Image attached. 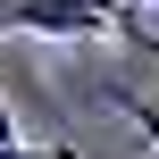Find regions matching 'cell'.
I'll use <instances>...</instances> for the list:
<instances>
[{
    "label": "cell",
    "instance_id": "obj_1",
    "mask_svg": "<svg viewBox=\"0 0 159 159\" xmlns=\"http://www.w3.org/2000/svg\"><path fill=\"white\" fill-rule=\"evenodd\" d=\"M0 34H50V42H92V34H143L126 0H0Z\"/></svg>",
    "mask_w": 159,
    "mask_h": 159
},
{
    "label": "cell",
    "instance_id": "obj_2",
    "mask_svg": "<svg viewBox=\"0 0 159 159\" xmlns=\"http://www.w3.org/2000/svg\"><path fill=\"white\" fill-rule=\"evenodd\" d=\"M109 109H117V117H134V126H143V143L159 151V101H134V92H109Z\"/></svg>",
    "mask_w": 159,
    "mask_h": 159
},
{
    "label": "cell",
    "instance_id": "obj_3",
    "mask_svg": "<svg viewBox=\"0 0 159 159\" xmlns=\"http://www.w3.org/2000/svg\"><path fill=\"white\" fill-rule=\"evenodd\" d=\"M0 159H84V151H75V143H8Z\"/></svg>",
    "mask_w": 159,
    "mask_h": 159
},
{
    "label": "cell",
    "instance_id": "obj_4",
    "mask_svg": "<svg viewBox=\"0 0 159 159\" xmlns=\"http://www.w3.org/2000/svg\"><path fill=\"white\" fill-rule=\"evenodd\" d=\"M17 143V109H8V92H0V151Z\"/></svg>",
    "mask_w": 159,
    "mask_h": 159
},
{
    "label": "cell",
    "instance_id": "obj_5",
    "mask_svg": "<svg viewBox=\"0 0 159 159\" xmlns=\"http://www.w3.org/2000/svg\"><path fill=\"white\" fill-rule=\"evenodd\" d=\"M134 50H151V59H159V34H151V25H143V34H134Z\"/></svg>",
    "mask_w": 159,
    "mask_h": 159
},
{
    "label": "cell",
    "instance_id": "obj_6",
    "mask_svg": "<svg viewBox=\"0 0 159 159\" xmlns=\"http://www.w3.org/2000/svg\"><path fill=\"white\" fill-rule=\"evenodd\" d=\"M143 8H159V0H143Z\"/></svg>",
    "mask_w": 159,
    "mask_h": 159
}]
</instances>
